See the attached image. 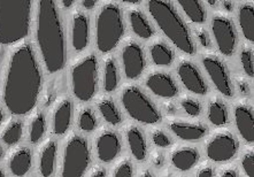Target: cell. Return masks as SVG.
<instances>
[{"label": "cell", "mask_w": 254, "mask_h": 177, "mask_svg": "<svg viewBox=\"0 0 254 177\" xmlns=\"http://www.w3.org/2000/svg\"><path fill=\"white\" fill-rule=\"evenodd\" d=\"M43 76L35 50L29 43L12 46L0 79V101L7 113L23 117L35 110L42 92Z\"/></svg>", "instance_id": "6da1fadb"}, {"label": "cell", "mask_w": 254, "mask_h": 177, "mask_svg": "<svg viewBox=\"0 0 254 177\" xmlns=\"http://www.w3.org/2000/svg\"><path fill=\"white\" fill-rule=\"evenodd\" d=\"M36 39L43 63L50 74L63 70L67 62V44L63 19L53 0H41L37 3Z\"/></svg>", "instance_id": "7a4b0ae2"}, {"label": "cell", "mask_w": 254, "mask_h": 177, "mask_svg": "<svg viewBox=\"0 0 254 177\" xmlns=\"http://www.w3.org/2000/svg\"><path fill=\"white\" fill-rule=\"evenodd\" d=\"M32 1L0 0V46H15L31 30Z\"/></svg>", "instance_id": "3957f363"}, {"label": "cell", "mask_w": 254, "mask_h": 177, "mask_svg": "<svg viewBox=\"0 0 254 177\" xmlns=\"http://www.w3.org/2000/svg\"><path fill=\"white\" fill-rule=\"evenodd\" d=\"M147 8L159 28L177 49L189 56L195 54L197 49L190 31L172 3L163 0H150Z\"/></svg>", "instance_id": "277c9868"}, {"label": "cell", "mask_w": 254, "mask_h": 177, "mask_svg": "<svg viewBox=\"0 0 254 177\" xmlns=\"http://www.w3.org/2000/svg\"><path fill=\"white\" fill-rule=\"evenodd\" d=\"M125 35L122 10L116 3H106L96 16V45L100 53L107 54L120 44Z\"/></svg>", "instance_id": "5b68a950"}, {"label": "cell", "mask_w": 254, "mask_h": 177, "mask_svg": "<svg viewBox=\"0 0 254 177\" xmlns=\"http://www.w3.org/2000/svg\"><path fill=\"white\" fill-rule=\"evenodd\" d=\"M98 60L93 53L86 54L71 66V91L76 99L88 103L96 96L98 90Z\"/></svg>", "instance_id": "8992f818"}, {"label": "cell", "mask_w": 254, "mask_h": 177, "mask_svg": "<svg viewBox=\"0 0 254 177\" xmlns=\"http://www.w3.org/2000/svg\"><path fill=\"white\" fill-rule=\"evenodd\" d=\"M91 161V152L86 138L77 133L68 137L64 147L60 177H83Z\"/></svg>", "instance_id": "52a82bcc"}, {"label": "cell", "mask_w": 254, "mask_h": 177, "mask_svg": "<svg viewBox=\"0 0 254 177\" xmlns=\"http://www.w3.org/2000/svg\"><path fill=\"white\" fill-rule=\"evenodd\" d=\"M121 104L127 114L144 124H157L161 113L148 97L135 85H127L121 91Z\"/></svg>", "instance_id": "ba28073f"}, {"label": "cell", "mask_w": 254, "mask_h": 177, "mask_svg": "<svg viewBox=\"0 0 254 177\" xmlns=\"http://www.w3.org/2000/svg\"><path fill=\"white\" fill-rule=\"evenodd\" d=\"M237 152L238 143L231 132H217L206 143V154L214 162L230 161L235 158Z\"/></svg>", "instance_id": "9c48e42d"}, {"label": "cell", "mask_w": 254, "mask_h": 177, "mask_svg": "<svg viewBox=\"0 0 254 177\" xmlns=\"http://www.w3.org/2000/svg\"><path fill=\"white\" fill-rule=\"evenodd\" d=\"M121 60L125 75L128 79H138L145 69V56L143 49L135 41H128L122 46Z\"/></svg>", "instance_id": "30bf717a"}, {"label": "cell", "mask_w": 254, "mask_h": 177, "mask_svg": "<svg viewBox=\"0 0 254 177\" xmlns=\"http://www.w3.org/2000/svg\"><path fill=\"white\" fill-rule=\"evenodd\" d=\"M212 31L220 52L226 57H231L237 45V37L231 20L217 15L213 19Z\"/></svg>", "instance_id": "8fae6325"}, {"label": "cell", "mask_w": 254, "mask_h": 177, "mask_svg": "<svg viewBox=\"0 0 254 177\" xmlns=\"http://www.w3.org/2000/svg\"><path fill=\"white\" fill-rule=\"evenodd\" d=\"M202 64H204L206 71L213 81L214 85L219 90V92L222 93L224 97L231 98L234 96V90H232L229 71H228L223 61L220 60L217 57L209 54V56L204 57Z\"/></svg>", "instance_id": "7c38bea8"}, {"label": "cell", "mask_w": 254, "mask_h": 177, "mask_svg": "<svg viewBox=\"0 0 254 177\" xmlns=\"http://www.w3.org/2000/svg\"><path fill=\"white\" fill-rule=\"evenodd\" d=\"M97 157L104 164H110L121 152V139L115 131L103 129L96 137Z\"/></svg>", "instance_id": "4fadbf2b"}, {"label": "cell", "mask_w": 254, "mask_h": 177, "mask_svg": "<svg viewBox=\"0 0 254 177\" xmlns=\"http://www.w3.org/2000/svg\"><path fill=\"white\" fill-rule=\"evenodd\" d=\"M177 74L181 82L183 83L185 89L194 93V95H206L207 93V85L202 77L200 71L194 63L189 60H182L177 67Z\"/></svg>", "instance_id": "5bb4252c"}, {"label": "cell", "mask_w": 254, "mask_h": 177, "mask_svg": "<svg viewBox=\"0 0 254 177\" xmlns=\"http://www.w3.org/2000/svg\"><path fill=\"white\" fill-rule=\"evenodd\" d=\"M90 22L83 12L75 10L71 16V45L76 52H83L89 44Z\"/></svg>", "instance_id": "9a60e30c"}, {"label": "cell", "mask_w": 254, "mask_h": 177, "mask_svg": "<svg viewBox=\"0 0 254 177\" xmlns=\"http://www.w3.org/2000/svg\"><path fill=\"white\" fill-rule=\"evenodd\" d=\"M7 168L14 177H23L30 172L32 166L31 151L25 146L10 150L6 158Z\"/></svg>", "instance_id": "2e32d148"}, {"label": "cell", "mask_w": 254, "mask_h": 177, "mask_svg": "<svg viewBox=\"0 0 254 177\" xmlns=\"http://www.w3.org/2000/svg\"><path fill=\"white\" fill-rule=\"evenodd\" d=\"M146 86L155 96L160 98L170 99L177 96L179 88L172 76L162 73V71H153L147 76Z\"/></svg>", "instance_id": "e0dca14e"}, {"label": "cell", "mask_w": 254, "mask_h": 177, "mask_svg": "<svg viewBox=\"0 0 254 177\" xmlns=\"http://www.w3.org/2000/svg\"><path fill=\"white\" fill-rule=\"evenodd\" d=\"M235 121L242 138L246 143L252 144L254 140V115L252 107L244 103L236 105Z\"/></svg>", "instance_id": "ac0fdd59"}, {"label": "cell", "mask_w": 254, "mask_h": 177, "mask_svg": "<svg viewBox=\"0 0 254 177\" xmlns=\"http://www.w3.org/2000/svg\"><path fill=\"white\" fill-rule=\"evenodd\" d=\"M72 105L67 98L58 101L52 112V131L54 135L63 136L68 131L71 123Z\"/></svg>", "instance_id": "d6986e66"}, {"label": "cell", "mask_w": 254, "mask_h": 177, "mask_svg": "<svg viewBox=\"0 0 254 177\" xmlns=\"http://www.w3.org/2000/svg\"><path fill=\"white\" fill-rule=\"evenodd\" d=\"M58 153L56 140L47 139L42 144L38 151V171L42 177H51L54 173Z\"/></svg>", "instance_id": "ffe728a7"}, {"label": "cell", "mask_w": 254, "mask_h": 177, "mask_svg": "<svg viewBox=\"0 0 254 177\" xmlns=\"http://www.w3.org/2000/svg\"><path fill=\"white\" fill-rule=\"evenodd\" d=\"M169 129L175 136L183 140L189 142H197V140L204 138L207 129L205 125L200 123H191L188 121L174 120L169 122Z\"/></svg>", "instance_id": "44dd1931"}, {"label": "cell", "mask_w": 254, "mask_h": 177, "mask_svg": "<svg viewBox=\"0 0 254 177\" xmlns=\"http://www.w3.org/2000/svg\"><path fill=\"white\" fill-rule=\"evenodd\" d=\"M126 138L132 157L137 161H144L147 155V145L143 131L137 125L130 124L126 128Z\"/></svg>", "instance_id": "7402d4cb"}, {"label": "cell", "mask_w": 254, "mask_h": 177, "mask_svg": "<svg viewBox=\"0 0 254 177\" xmlns=\"http://www.w3.org/2000/svg\"><path fill=\"white\" fill-rule=\"evenodd\" d=\"M170 160L175 168L181 172H188L194 167L199 160V153L194 147H179L170 154Z\"/></svg>", "instance_id": "603a6c76"}, {"label": "cell", "mask_w": 254, "mask_h": 177, "mask_svg": "<svg viewBox=\"0 0 254 177\" xmlns=\"http://www.w3.org/2000/svg\"><path fill=\"white\" fill-rule=\"evenodd\" d=\"M23 137V123L16 118H10L0 126V144L12 147L20 143Z\"/></svg>", "instance_id": "cb8c5ba5"}, {"label": "cell", "mask_w": 254, "mask_h": 177, "mask_svg": "<svg viewBox=\"0 0 254 177\" xmlns=\"http://www.w3.org/2000/svg\"><path fill=\"white\" fill-rule=\"evenodd\" d=\"M98 111L104 118V120L111 125H118L121 123L122 117L120 113L118 106H116L114 100L111 97H101L97 103Z\"/></svg>", "instance_id": "d4e9b609"}, {"label": "cell", "mask_w": 254, "mask_h": 177, "mask_svg": "<svg viewBox=\"0 0 254 177\" xmlns=\"http://www.w3.org/2000/svg\"><path fill=\"white\" fill-rule=\"evenodd\" d=\"M129 21L131 25L132 31L138 36L139 38L150 39L153 36L154 31L152 29L151 24L143 13L138 9H131L129 12Z\"/></svg>", "instance_id": "484cf974"}, {"label": "cell", "mask_w": 254, "mask_h": 177, "mask_svg": "<svg viewBox=\"0 0 254 177\" xmlns=\"http://www.w3.org/2000/svg\"><path fill=\"white\" fill-rule=\"evenodd\" d=\"M239 24H241L243 35L249 42L254 41V9L252 5L244 3L241 6L238 13Z\"/></svg>", "instance_id": "4316f807"}, {"label": "cell", "mask_w": 254, "mask_h": 177, "mask_svg": "<svg viewBox=\"0 0 254 177\" xmlns=\"http://www.w3.org/2000/svg\"><path fill=\"white\" fill-rule=\"evenodd\" d=\"M208 120L214 125L222 126L228 123V110L219 98H213L208 104Z\"/></svg>", "instance_id": "83f0119b"}, {"label": "cell", "mask_w": 254, "mask_h": 177, "mask_svg": "<svg viewBox=\"0 0 254 177\" xmlns=\"http://www.w3.org/2000/svg\"><path fill=\"white\" fill-rule=\"evenodd\" d=\"M150 52L152 61L157 66H169L173 63L174 53L165 43L155 42L154 44L151 45Z\"/></svg>", "instance_id": "f1b7e54d"}, {"label": "cell", "mask_w": 254, "mask_h": 177, "mask_svg": "<svg viewBox=\"0 0 254 177\" xmlns=\"http://www.w3.org/2000/svg\"><path fill=\"white\" fill-rule=\"evenodd\" d=\"M182 7L184 13L194 23H204L206 20V10L201 1L197 0H180L177 1Z\"/></svg>", "instance_id": "f546056e"}, {"label": "cell", "mask_w": 254, "mask_h": 177, "mask_svg": "<svg viewBox=\"0 0 254 177\" xmlns=\"http://www.w3.org/2000/svg\"><path fill=\"white\" fill-rule=\"evenodd\" d=\"M119 85V73L115 60L112 57H107L104 61V89L111 93L116 90Z\"/></svg>", "instance_id": "4dcf8cb0"}, {"label": "cell", "mask_w": 254, "mask_h": 177, "mask_svg": "<svg viewBox=\"0 0 254 177\" xmlns=\"http://www.w3.org/2000/svg\"><path fill=\"white\" fill-rule=\"evenodd\" d=\"M46 130V120L44 114L36 112L31 115L29 122V140L31 144H37L44 137Z\"/></svg>", "instance_id": "1f68e13d"}, {"label": "cell", "mask_w": 254, "mask_h": 177, "mask_svg": "<svg viewBox=\"0 0 254 177\" xmlns=\"http://www.w3.org/2000/svg\"><path fill=\"white\" fill-rule=\"evenodd\" d=\"M78 126L82 131L91 132L97 126L96 115L91 108H83L78 114Z\"/></svg>", "instance_id": "d6a6232c"}, {"label": "cell", "mask_w": 254, "mask_h": 177, "mask_svg": "<svg viewBox=\"0 0 254 177\" xmlns=\"http://www.w3.org/2000/svg\"><path fill=\"white\" fill-rule=\"evenodd\" d=\"M181 105H182L183 110L187 112L188 115L190 117H199L201 114V105L197 99L191 98V97H184L181 100Z\"/></svg>", "instance_id": "836d02e7"}, {"label": "cell", "mask_w": 254, "mask_h": 177, "mask_svg": "<svg viewBox=\"0 0 254 177\" xmlns=\"http://www.w3.org/2000/svg\"><path fill=\"white\" fill-rule=\"evenodd\" d=\"M241 60L243 68L245 73L250 77H253L254 75V59H253V51L250 48H244L241 53Z\"/></svg>", "instance_id": "e575fe53"}, {"label": "cell", "mask_w": 254, "mask_h": 177, "mask_svg": "<svg viewBox=\"0 0 254 177\" xmlns=\"http://www.w3.org/2000/svg\"><path fill=\"white\" fill-rule=\"evenodd\" d=\"M133 176V168L132 164L128 159H122L116 164L113 177H132Z\"/></svg>", "instance_id": "d590c367"}, {"label": "cell", "mask_w": 254, "mask_h": 177, "mask_svg": "<svg viewBox=\"0 0 254 177\" xmlns=\"http://www.w3.org/2000/svg\"><path fill=\"white\" fill-rule=\"evenodd\" d=\"M243 171L248 177H254V155L253 151H248L242 158Z\"/></svg>", "instance_id": "8d00e7d4"}, {"label": "cell", "mask_w": 254, "mask_h": 177, "mask_svg": "<svg viewBox=\"0 0 254 177\" xmlns=\"http://www.w3.org/2000/svg\"><path fill=\"white\" fill-rule=\"evenodd\" d=\"M152 140H153V143L158 147H168L172 144L169 136L159 129L153 130V132H152Z\"/></svg>", "instance_id": "74e56055"}, {"label": "cell", "mask_w": 254, "mask_h": 177, "mask_svg": "<svg viewBox=\"0 0 254 177\" xmlns=\"http://www.w3.org/2000/svg\"><path fill=\"white\" fill-rule=\"evenodd\" d=\"M197 37H198V41L200 42V44L204 46V48L208 49L210 46V39H209V36L207 32H206L205 29H197Z\"/></svg>", "instance_id": "f35d334b"}, {"label": "cell", "mask_w": 254, "mask_h": 177, "mask_svg": "<svg viewBox=\"0 0 254 177\" xmlns=\"http://www.w3.org/2000/svg\"><path fill=\"white\" fill-rule=\"evenodd\" d=\"M152 162H153L155 167L158 168L162 167L163 164H165V159H163V155L160 153V152H154V153L152 154Z\"/></svg>", "instance_id": "ab89813d"}, {"label": "cell", "mask_w": 254, "mask_h": 177, "mask_svg": "<svg viewBox=\"0 0 254 177\" xmlns=\"http://www.w3.org/2000/svg\"><path fill=\"white\" fill-rule=\"evenodd\" d=\"M197 177H214V171L208 166H204L197 172Z\"/></svg>", "instance_id": "60d3db41"}, {"label": "cell", "mask_w": 254, "mask_h": 177, "mask_svg": "<svg viewBox=\"0 0 254 177\" xmlns=\"http://www.w3.org/2000/svg\"><path fill=\"white\" fill-rule=\"evenodd\" d=\"M88 177H106V171H105L103 167L97 166V167H94L92 171L90 172Z\"/></svg>", "instance_id": "b9f144b4"}, {"label": "cell", "mask_w": 254, "mask_h": 177, "mask_svg": "<svg viewBox=\"0 0 254 177\" xmlns=\"http://www.w3.org/2000/svg\"><path fill=\"white\" fill-rule=\"evenodd\" d=\"M238 86H239V91H241L243 95L248 96L250 93V86L248 85V83H246L245 81H243V79H241V81H238Z\"/></svg>", "instance_id": "7bdbcfd3"}, {"label": "cell", "mask_w": 254, "mask_h": 177, "mask_svg": "<svg viewBox=\"0 0 254 177\" xmlns=\"http://www.w3.org/2000/svg\"><path fill=\"white\" fill-rule=\"evenodd\" d=\"M221 177H238V173L235 169L228 168L221 173Z\"/></svg>", "instance_id": "ee69618b"}, {"label": "cell", "mask_w": 254, "mask_h": 177, "mask_svg": "<svg viewBox=\"0 0 254 177\" xmlns=\"http://www.w3.org/2000/svg\"><path fill=\"white\" fill-rule=\"evenodd\" d=\"M81 2H82V6L84 7L85 9H92L96 7L98 1L97 0H83V1H81Z\"/></svg>", "instance_id": "f6af8a7d"}, {"label": "cell", "mask_w": 254, "mask_h": 177, "mask_svg": "<svg viewBox=\"0 0 254 177\" xmlns=\"http://www.w3.org/2000/svg\"><path fill=\"white\" fill-rule=\"evenodd\" d=\"M5 122V110H3L1 105H0V126Z\"/></svg>", "instance_id": "bcb514c9"}, {"label": "cell", "mask_w": 254, "mask_h": 177, "mask_svg": "<svg viewBox=\"0 0 254 177\" xmlns=\"http://www.w3.org/2000/svg\"><path fill=\"white\" fill-rule=\"evenodd\" d=\"M61 2H63V6L64 7V8H69V7L74 6V3H75L74 0H64V1H61Z\"/></svg>", "instance_id": "7dc6e473"}, {"label": "cell", "mask_w": 254, "mask_h": 177, "mask_svg": "<svg viewBox=\"0 0 254 177\" xmlns=\"http://www.w3.org/2000/svg\"><path fill=\"white\" fill-rule=\"evenodd\" d=\"M123 2H126L127 5L136 6V5H139L141 1H140V0H125V1H123Z\"/></svg>", "instance_id": "c3c4849f"}, {"label": "cell", "mask_w": 254, "mask_h": 177, "mask_svg": "<svg viewBox=\"0 0 254 177\" xmlns=\"http://www.w3.org/2000/svg\"><path fill=\"white\" fill-rule=\"evenodd\" d=\"M139 177H155L150 171H143L140 173Z\"/></svg>", "instance_id": "681fc988"}, {"label": "cell", "mask_w": 254, "mask_h": 177, "mask_svg": "<svg viewBox=\"0 0 254 177\" xmlns=\"http://www.w3.org/2000/svg\"><path fill=\"white\" fill-rule=\"evenodd\" d=\"M223 6L226 7V9L228 10V12H230V10L232 9V2L231 1H224Z\"/></svg>", "instance_id": "f907efd6"}, {"label": "cell", "mask_w": 254, "mask_h": 177, "mask_svg": "<svg viewBox=\"0 0 254 177\" xmlns=\"http://www.w3.org/2000/svg\"><path fill=\"white\" fill-rule=\"evenodd\" d=\"M3 155H5V153H3L2 146H1V144H0V161H1L2 159H3Z\"/></svg>", "instance_id": "816d5d0a"}, {"label": "cell", "mask_w": 254, "mask_h": 177, "mask_svg": "<svg viewBox=\"0 0 254 177\" xmlns=\"http://www.w3.org/2000/svg\"><path fill=\"white\" fill-rule=\"evenodd\" d=\"M0 177H6V174H5V171H3L2 168H0Z\"/></svg>", "instance_id": "f5cc1de1"}, {"label": "cell", "mask_w": 254, "mask_h": 177, "mask_svg": "<svg viewBox=\"0 0 254 177\" xmlns=\"http://www.w3.org/2000/svg\"><path fill=\"white\" fill-rule=\"evenodd\" d=\"M215 2H216V1H214V0H213V1H208L209 5H215Z\"/></svg>", "instance_id": "db71d44e"}]
</instances>
